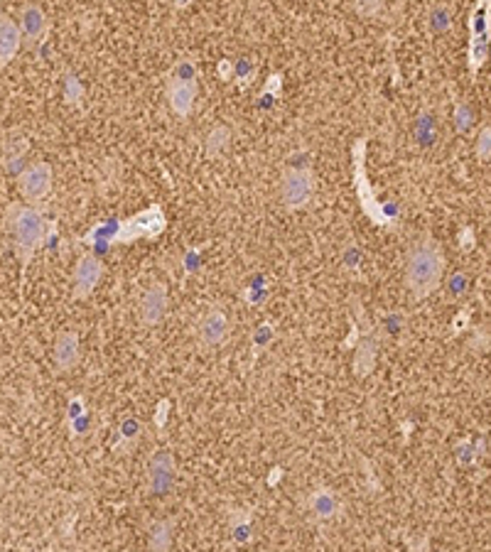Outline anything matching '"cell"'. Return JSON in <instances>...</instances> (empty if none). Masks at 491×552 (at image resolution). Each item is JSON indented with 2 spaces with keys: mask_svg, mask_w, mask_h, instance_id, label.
Instances as JSON below:
<instances>
[{
  "mask_svg": "<svg viewBox=\"0 0 491 552\" xmlns=\"http://www.w3.org/2000/svg\"><path fill=\"white\" fill-rule=\"evenodd\" d=\"M20 25H23V32L30 42L40 40L42 35L47 32V18L42 13L40 5H25L20 10Z\"/></svg>",
  "mask_w": 491,
  "mask_h": 552,
  "instance_id": "cell-12",
  "label": "cell"
},
{
  "mask_svg": "<svg viewBox=\"0 0 491 552\" xmlns=\"http://www.w3.org/2000/svg\"><path fill=\"white\" fill-rule=\"evenodd\" d=\"M167 96H170V106L175 109L177 116H187L192 111L197 96V84L192 79H172L167 84Z\"/></svg>",
  "mask_w": 491,
  "mask_h": 552,
  "instance_id": "cell-9",
  "label": "cell"
},
{
  "mask_svg": "<svg viewBox=\"0 0 491 552\" xmlns=\"http://www.w3.org/2000/svg\"><path fill=\"white\" fill-rule=\"evenodd\" d=\"M226 334H228V317L226 314H224L221 309H211V312H206L204 319H202V324H199L202 341L209 344V346H216L226 339Z\"/></svg>",
  "mask_w": 491,
  "mask_h": 552,
  "instance_id": "cell-10",
  "label": "cell"
},
{
  "mask_svg": "<svg viewBox=\"0 0 491 552\" xmlns=\"http://www.w3.org/2000/svg\"><path fill=\"white\" fill-rule=\"evenodd\" d=\"M79 358V339L74 331H64V334L57 336L55 341V361L57 366L62 368V371H67V368H72L74 363H77Z\"/></svg>",
  "mask_w": 491,
  "mask_h": 552,
  "instance_id": "cell-11",
  "label": "cell"
},
{
  "mask_svg": "<svg viewBox=\"0 0 491 552\" xmlns=\"http://www.w3.org/2000/svg\"><path fill=\"white\" fill-rule=\"evenodd\" d=\"M101 275H104L101 260L94 258V255H84V258L77 263V270H74V294H77L79 299L87 297V294L99 285Z\"/></svg>",
  "mask_w": 491,
  "mask_h": 552,
  "instance_id": "cell-7",
  "label": "cell"
},
{
  "mask_svg": "<svg viewBox=\"0 0 491 552\" xmlns=\"http://www.w3.org/2000/svg\"><path fill=\"white\" fill-rule=\"evenodd\" d=\"M18 47H20V30H18V25L3 15V20H0V59H3V64H8L10 59L15 57Z\"/></svg>",
  "mask_w": 491,
  "mask_h": 552,
  "instance_id": "cell-13",
  "label": "cell"
},
{
  "mask_svg": "<svg viewBox=\"0 0 491 552\" xmlns=\"http://www.w3.org/2000/svg\"><path fill=\"white\" fill-rule=\"evenodd\" d=\"M445 258H442L440 245L432 238H423L408 250L405 260V282L413 290L415 297H428L440 287Z\"/></svg>",
  "mask_w": 491,
  "mask_h": 552,
  "instance_id": "cell-1",
  "label": "cell"
},
{
  "mask_svg": "<svg viewBox=\"0 0 491 552\" xmlns=\"http://www.w3.org/2000/svg\"><path fill=\"white\" fill-rule=\"evenodd\" d=\"M312 197V175L307 170H290L282 177V202L287 206H302Z\"/></svg>",
  "mask_w": 491,
  "mask_h": 552,
  "instance_id": "cell-4",
  "label": "cell"
},
{
  "mask_svg": "<svg viewBox=\"0 0 491 552\" xmlns=\"http://www.w3.org/2000/svg\"><path fill=\"white\" fill-rule=\"evenodd\" d=\"M337 508H339V503H337V498H334L332 491L319 489L309 496V511H312L317 518H332L334 513H337Z\"/></svg>",
  "mask_w": 491,
  "mask_h": 552,
  "instance_id": "cell-14",
  "label": "cell"
},
{
  "mask_svg": "<svg viewBox=\"0 0 491 552\" xmlns=\"http://www.w3.org/2000/svg\"><path fill=\"white\" fill-rule=\"evenodd\" d=\"M175 481V462L172 454L160 449V452L153 454L150 464H148V486H150L153 494H167L172 489Z\"/></svg>",
  "mask_w": 491,
  "mask_h": 552,
  "instance_id": "cell-3",
  "label": "cell"
},
{
  "mask_svg": "<svg viewBox=\"0 0 491 552\" xmlns=\"http://www.w3.org/2000/svg\"><path fill=\"white\" fill-rule=\"evenodd\" d=\"M8 216L15 233V243L20 248V255H23V260H28L32 250L45 238V219H42L40 211H35L30 206H13L8 211Z\"/></svg>",
  "mask_w": 491,
  "mask_h": 552,
  "instance_id": "cell-2",
  "label": "cell"
},
{
  "mask_svg": "<svg viewBox=\"0 0 491 552\" xmlns=\"http://www.w3.org/2000/svg\"><path fill=\"white\" fill-rule=\"evenodd\" d=\"M165 314H167V287L162 282H155L143 294L140 317L145 324H158V321H162Z\"/></svg>",
  "mask_w": 491,
  "mask_h": 552,
  "instance_id": "cell-8",
  "label": "cell"
},
{
  "mask_svg": "<svg viewBox=\"0 0 491 552\" xmlns=\"http://www.w3.org/2000/svg\"><path fill=\"white\" fill-rule=\"evenodd\" d=\"M52 184V170L45 162H35L20 175V189L28 199H45Z\"/></svg>",
  "mask_w": 491,
  "mask_h": 552,
  "instance_id": "cell-6",
  "label": "cell"
},
{
  "mask_svg": "<svg viewBox=\"0 0 491 552\" xmlns=\"http://www.w3.org/2000/svg\"><path fill=\"white\" fill-rule=\"evenodd\" d=\"M165 226V219H162V211L158 206H153L150 211H143L140 216L131 219L128 223H123L116 241H133L138 236H155L160 233Z\"/></svg>",
  "mask_w": 491,
  "mask_h": 552,
  "instance_id": "cell-5",
  "label": "cell"
},
{
  "mask_svg": "<svg viewBox=\"0 0 491 552\" xmlns=\"http://www.w3.org/2000/svg\"><path fill=\"white\" fill-rule=\"evenodd\" d=\"M170 540H172V523L158 521L150 525V533H148V548H150V552H167Z\"/></svg>",
  "mask_w": 491,
  "mask_h": 552,
  "instance_id": "cell-15",
  "label": "cell"
},
{
  "mask_svg": "<svg viewBox=\"0 0 491 552\" xmlns=\"http://www.w3.org/2000/svg\"><path fill=\"white\" fill-rule=\"evenodd\" d=\"M477 155L482 160H491V126L484 128L479 133V140H477Z\"/></svg>",
  "mask_w": 491,
  "mask_h": 552,
  "instance_id": "cell-16",
  "label": "cell"
},
{
  "mask_svg": "<svg viewBox=\"0 0 491 552\" xmlns=\"http://www.w3.org/2000/svg\"><path fill=\"white\" fill-rule=\"evenodd\" d=\"M432 20H435V28L437 30H447V28H450V13H447V8H435V10H432Z\"/></svg>",
  "mask_w": 491,
  "mask_h": 552,
  "instance_id": "cell-17",
  "label": "cell"
}]
</instances>
